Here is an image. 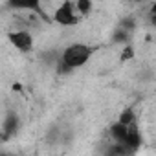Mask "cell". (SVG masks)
Returning <instances> with one entry per match:
<instances>
[{
    "label": "cell",
    "instance_id": "6da1fadb",
    "mask_svg": "<svg viewBox=\"0 0 156 156\" xmlns=\"http://www.w3.org/2000/svg\"><path fill=\"white\" fill-rule=\"evenodd\" d=\"M96 48L94 46H88L85 42H72L68 44L62 51H61V59L57 62V72L59 73H68V72H73L77 68L85 66L90 57L94 55Z\"/></svg>",
    "mask_w": 156,
    "mask_h": 156
},
{
    "label": "cell",
    "instance_id": "7a4b0ae2",
    "mask_svg": "<svg viewBox=\"0 0 156 156\" xmlns=\"http://www.w3.org/2000/svg\"><path fill=\"white\" fill-rule=\"evenodd\" d=\"M51 20L62 28H72V26H77L81 20V15L75 11V4L73 0H62V2L53 9V15H51Z\"/></svg>",
    "mask_w": 156,
    "mask_h": 156
},
{
    "label": "cell",
    "instance_id": "3957f363",
    "mask_svg": "<svg viewBox=\"0 0 156 156\" xmlns=\"http://www.w3.org/2000/svg\"><path fill=\"white\" fill-rule=\"evenodd\" d=\"M8 39H9L11 46L17 48L19 51H22V53L33 51V42H35V39H33V33H31L30 30H26V28L13 30V31L8 33Z\"/></svg>",
    "mask_w": 156,
    "mask_h": 156
},
{
    "label": "cell",
    "instance_id": "277c9868",
    "mask_svg": "<svg viewBox=\"0 0 156 156\" xmlns=\"http://www.w3.org/2000/svg\"><path fill=\"white\" fill-rule=\"evenodd\" d=\"M8 6L15 11H31V13H37L41 15L42 20L50 22L51 19L46 15V11L42 9V0H8Z\"/></svg>",
    "mask_w": 156,
    "mask_h": 156
},
{
    "label": "cell",
    "instance_id": "5b68a950",
    "mask_svg": "<svg viewBox=\"0 0 156 156\" xmlns=\"http://www.w3.org/2000/svg\"><path fill=\"white\" fill-rule=\"evenodd\" d=\"M141 143H143V136H141V130H140V127H138V121H134V123H130V125L127 127V140H125V145L134 152V151L140 149Z\"/></svg>",
    "mask_w": 156,
    "mask_h": 156
},
{
    "label": "cell",
    "instance_id": "8992f818",
    "mask_svg": "<svg viewBox=\"0 0 156 156\" xmlns=\"http://www.w3.org/2000/svg\"><path fill=\"white\" fill-rule=\"evenodd\" d=\"M17 130H19V116H17V112H9L2 123V138L9 140Z\"/></svg>",
    "mask_w": 156,
    "mask_h": 156
},
{
    "label": "cell",
    "instance_id": "52a82bcc",
    "mask_svg": "<svg viewBox=\"0 0 156 156\" xmlns=\"http://www.w3.org/2000/svg\"><path fill=\"white\" fill-rule=\"evenodd\" d=\"M127 127L129 125H123L121 121H114L110 123L108 127V136H110V141H119V143H125L127 140Z\"/></svg>",
    "mask_w": 156,
    "mask_h": 156
},
{
    "label": "cell",
    "instance_id": "ba28073f",
    "mask_svg": "<svg viewBox=\"0 0 156 156\" xmlns=\"http://www.w3.org/2000/svg\"><path fill=\"white\" fill-rule=\"evenodd\" d=\"M75 4V11L81 17H88L94 11V0H73Z\"/></svg>",
    "mask_w": 156,
    "mask_h": 156
},
{
    "label": "cell",
    "instance_id": "9c48e42d",
    "mask_svg": "<svg viewBox=\"0 0 156 156\" xmlns=\"http://www.w3.org/2000/svg\"><path fill=\"white\" fill-rule=\"evenodd\" d=\"M118 121H121L123 125H130V123H134V121H136V112H134V108H132V107L123 108V110L119 112V116H118Z\"/></svg>",
    "mask_w": 156,
    "mask_h": 156
},
{
    "label": "cell",
    "instance_id": "30bf717a",
    "mask_svg": "<svg viewBox=\"0 0 156 156\" xmlns=\"http://www.w3.org/2000/svg\"><path fill=\"white\" fill-rule=\"evenodd\" d=\"M119 26H121V28H125V30H129V31H130V30H134V26H136V20H134V19H132V17H129V19H123V20H121V22H119Z\"/></svg>",
    "mask_w": 156,
    "mask_h": 156
},
{
    "label": "cell",
    "instance_id": "8fae6325",
    "mask_svg": "<svg viewBox=\"0 0 156 156\" xmlns=\"http://www.w3.org/2000/svg\"><path fill=\"white\" fill-rule=\"evenodd\" d=\"M132 57H134V48H132L130 44H127V46H125V50H123L121 61H129V59H132Z\"/></svg>",
    "mask_w": 156,
    "mask_h": 156
},
{
    "label": "cell",
    "instance_id": "7c38bea8",
    "mask_svg": "<svg viewBox=\"0 0 156 156\" xmlns=\"http://www.w3.org/2000/svg\"><path fill=\"white\" fill-rule=\"evenodd\" d=\"M149 15H156V0L151 4V8H149Z\"/></svg>",
    "mask_w": 156,
    "mask_h": 156
},
{
    "label": "cell",
    "instance_id": "4fadbf2b",
    "mask_svg": "<svg viewBox=\"0 0 156 156\" xmlns=\"http://www.w3.org/2000/svg\"><path fill=\"white\" fill-rule=\"evenodd\" d=\"M149 22L156 28V15H149Z\"/></svg>",
    "mask_w": 156,
    "mask_h": 156
}]
</instances>
